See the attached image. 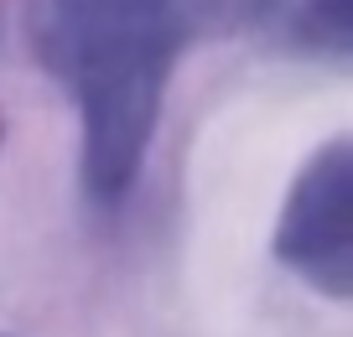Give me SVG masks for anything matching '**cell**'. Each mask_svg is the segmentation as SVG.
<instances>
[{
    "instance_id": "obj_1",
    "label": "cell",
    "mask_w": 353,
    "mask_h": 337,
    "mask_svg": "<svg viewBox=\"0 0 353 337\" xmlns=\"http://www.w3.org/2000/svg\"><path fill=\"white\" fill-rule=\"evenodd\" d=\"M192 37V0H37L32 42L78 104V176L94 203L110 207L135 187Z\"/></svg>"
},
{
    "instance_id": "obj_2",
    "label": "cell",
    "mask_w": 353,
    "mask_h": 337,
    "mask_svg": "<svg viewBox=\"0 0 353 337\" xmlns=\"http://www.w3.org/2000/svg\"><path fill=\"white\" fill-rule=\"evenodd\" d=\"M276 260L327 301L353 296V145L343 135L296 172L276 218Z\"/></svg>"
},
{
    "instance_id": "obj_3",
    "label": "cell",
    "mask_w": 353,
    "mask_h": 337,
    "mask_svg": "<svg viewBox=\"0 0 353 337\" xmlns=\"http://www.w3.org/2000/svg\"><path fill=\"white\" fill-rule=\"evenodd\" d=\"M291 37H296V47L327 57V63H348V52H353V6L348 0H301Z\"/></svg>"
},
{
    "instance_id": "obj_4",
    "label": "cell",
    "mask_w": 353,
    "mask_h": 337,
    "mask_svg": "<svg viewBox=\"0 0 353 337\" xmlns=\"http://www.w3.org/2000/svg\"><path fill=\"white\" fill-rule=\"evenodd\" d=\"M198 11V37L203 32H244V26H260L281 11V0H192Z\"/></svg>"
}]
</instances>
